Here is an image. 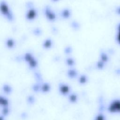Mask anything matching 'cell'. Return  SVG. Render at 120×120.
<instances>
[{
  "mask_svg": "<svg viewBox=\"0 0 120 120\" xmlns=\"http://www.w3.org/2000/svg\"><path fill=\"white\" fill-rule=\"evenodd\" d=\"M5 44L6 46L9 48H13L15 45V41L12 38H8L6 39L5 42Z\"/></svg>",
  "mask_w": 120,
  "mask_h": 120,
  "instance_id": "8fae6325",
  "label": "cell"
},
{
  "mask_svg": "<svg viewBox=\"0 0 120 120\" xmlns=\"http://www.w3.org/2000/svg\"><path fill=\"white\" fill-rule=\"evenodd\" d=\"M94 119L95 120H105L106 118L105 115H104L102 113H100L95 116Z\"/></svg>",
  "mask_w": 120,
  "mask_h": 120,
  "instance_id": "603a6c76",
  "label": "cell"
},
{
  "mask_svg": "<svg viewBox=\"0 0 120 120\" xmlns=\"http://www.w3.org/2000/svg\"><path fill=\"white\" fill-rule=\"evenodd\" d=\"M1 114L2 115H3V116H4L5 117L7 116L10 112V109H9L8 106L2 107V109H1Z\"/></svg>",
  "mask_w": 120,
  "mask_h": 120,
  "instance_id": "d6986e66",
  "label": "cell"
},
{
  "mask_svg": "<svg viewBox=\"0 0 120 120\" xmlns=\"http://www.w3.org/2000/svg\"><path fill=\"white\" fill-rule=\"evenodd\" d=\"M41 32H42L41 30L39 28H36L33 30V33H34V35H38V36L40 35H41Z\"/></svg>",
  "mask_w": 120,
  "mask_h": 120,
  "instance_id": "484cf974",
  "label": "cell"
},
{
  "mask_svg": "<svg viewBox=\"0 0 120 120\" xmlns=\"http://www.w3.org/2000/svg\"><path fill=\"white\" fill-rule=\"evenodd\" d=\"M71 27L75 30H77L80 27L79 23L75 21L72 22L71 23Z\"/></svg>",
  "mask_w": 120,
  "mask_h": 120,
  "instance_id": "cb8c5ba5",
  "label": "cell"
},
{
  "mask_svg": "<svg viewBox=\"0 0 120 120\" xmlns=\"http://www.w3.org/2000/svg\"><path fill=\"white\" fill-rule=\"evenodd\" d=\"M2 89L3 92L7 94H10L13 90L12 87L8 84H4L2 87Z\"/></svg>",
  "mask_w": 120,
  "mask_h": 120,
  "instance_id": "4fadbf2b",
  "label": "cell"
},
{
  "mask_svg": "<svg viewBox=\"0 0 120 120\" xmlns=\"http://www.w3.org/2000/svg\"><path fill=\"white\" fill-rule=\"evenodd\" d=\"M27 102L30 105H32L35 102V98L33 95H29L27 98Z\"/></svg>",
  "mask_w": 120,
  "mask_h": 120,
  "instance_id": "7402d4cb",
  "label": "cell"
},
{
  "mask_svg": "<svg viewBox=\"0 0 120 120\" xmlns=\"http://www.w3.org/2000/svg\"><path fill=\"white\" fill-rule=\"evenodd\" d=\"M0 12L9 21L14 20V16L7 3L3 0L0 1Z\"/></svg>",
  "mask_w": 120,
  "mask_h": 120,
  "instance_id": "6da1fadb",
  "label": "cell"
},
{
  "mask_svg": "<svg viewBox=\"0 0 120 120\" xmlns=\"http://www.w3.org/2000/svg\"><path fill=\"white\" fill-rule=\"evenodd\" d=\"M78 96L76 94L74 93H72L68 95V100L71 103H75L78 100Z\"/></svg>",
  "mask_w": 120,
  "mask_h": 120,
  "instance_id": "7c38bea8",
  "label": "cell"
},
{
  "mask_svg": "<svg viewBox=\"0 0 120 120\" xmlns=\"http://www.w3.org/2000/svg\"><path fill=\"white\" fill-rule=\"evenodd\" d=\"M108 112L110 113L119 112L120 111V100L116 99L112 100L107 108Z\"/></svg>",
  "mask_w": 120,
  "mask_h": 120,
  "instance_id": "7a4b0ae2",
  "label": "cell"
},
{
  "mask_svg": "<svg viewBox=\"0 0 120 120\" xmlns=\"http://www.w3.org/2000/svg\"><path fill=\"white\" fill-rule=\"evenodd\" d=\"M60 15L64 19L68 18L71 16V11L68 8H63L60 12Z\"/></svg>",
  "mask_w": 120,
  "mask_h": 120,
  "instance_id": "8992f818",
  "label": "cell"
},
{
  "mask_svg": "<svg viewBox=\"0 0 120 120\" xmlns=\"http://www.w3.org/2000/svg\"><path fill=\"white\" fill-rule=\"evenodd\" d=\"M52 45V40L49 38L46 39L43 43L42 46L45 49H49Z\"/></svg>",
  "mask_w": 120,
  "mask_h": 120,
  "instance_id": "30bf717a",
  "label": "cell"
},
{
  "mask_svg": "<svg viewBox=\"0 0 120 120\" xmlns=\"http://www.w3.org/2000/svg\"><path fill=\"white\" fill-rule=\"evenodd\" d=\"M88 76L84 74L80 75L78 79L79 83L80 84H82V85L87 83V82H88Z\"/></svg>",
  "mask_w": 120,
  "mask_h": 120,
  "instance_id": "5bb4252c",
  "label": "cell"
},
{
  "mask_svg": "<svg viewBox=\"0 0 120 120\" xmlns=\"http://www.w3.org/2000/svg\"><path fill=\"white\" fill-rule=\"evenodd\" d=\"M64 51L66 54H70L72 52V48L70 46H67L64 48Z\"/></svg>",
  "mask_w": 120,
  "mask_h": 120,
  "instance_id": "d4e9b609",
  "label": "cell"
},
{
  "mask_svg": "<svg viewBox=\"0 0 120 120\" xmlns=\"http://www.w3.org/2000/svg\"><path fill=\"white\" fill-rule=\"evenodd\" d=\"M9 104V100L6 97L2 96V95L0 96V105L1 107L4 106H8Z\"/></svg>",
  "mask_w": 120,
  "mask_h": 120,
  "instance_id": "9c48e42d",
  "label": "cell"
},
{
  "mask_svg": "<svg viewBox=\"0 0 120 120\" xmlns=\"http://www.w3.org/2000/svg\"><path fill=\"white\" fill-rule=\"evenodd\" d=\"M66 64L70 67L73 66L75 64V60L72 57H68L65 60Z\"/></svg>",
  "mask_w": 120,
  "mask_h": 120,
  "instance_id": "ac0fdd59",
  "label": "cell"
},
{
  "mask_svg": "<svg viewBox=\"0 0 120 120\" xmlns=\"http://www.w3.org/2000/svg\"><path fill=\"white\" fill-rule=\"evenodd\" d=\"M0 119L1 120H4L5 119V116L2 115L1 114L0 115Z\"/></svg>",
  "mask_w": 120,
  "mask_h": 120,
  "instance_id": "f1b7e54d",
  "label": "cell"
},
{
  "mask_svg": "<svg viewBox=\"0 0 120 120\" xmlns=\"http://www.w3.org/2000/svg\"><path fill=\"white\" fill-rule=\"evenodd\" d=\"M38 16V11L37 9L32 7L29 8L26 11L25 15L26 19L28 21H32Z\"/></svg>",
  "mask_w": 120,
  "mask_h": 120,
  "instance_id": "3957f363",
  "label": "cell"
},
{
  "mask_svg": "<svg viewBox=\"0 0 120 120\" xmlns=\"http://www.w3.org/2000/svg\"><path fill=\"white\" fill-rule=\"evenodd\" d=\"M67 75L68 78L73 79L77 77L78 75V71L75 68H70L67 72Z\"/></svg>",
  "mask_w": 120,
  "mask_h": 120,
  "instance_id": "52a82bcc",
  "label": "cell"
},
{
  "mask_svg": "<svg viewBox=\"0 0 120 120\" xmlns=\"http://www.w3.org/2000/svg\"><path fill=\"white\" fill-rule=\"evenodd\" d=\"M34 58V57L33 56V55L31 53L29 52H26L24 55H23V59L24 60L27 62H29L30 60H31L33 58Z\"/></svg>",
  "mask_w": 120,
  "mask_h": 120,
  "instance_id": "e0dca14e",
  "label": "cell"
},
{
  "mask_svg": "<svg viewBox=\"0 0 120 120\" xmlns=\"http://www.w3.org/2000/svg\"><path fill=\"white\" fill-rule=\"evenodd\" d=\"M71 88L69 85L65 83H60L59 85V91L60 94L66 96L68 95Z\"/></svg>",
  "mask_w": 120,
  "mask_h": 120,
  "instance_id": "5b68a950",
  "label": "cell"
},
{
  "mask_svg": "<svg viewBox=\"0 0 120 120\" xmlns=\"http://www.w3.org/2000/svg\"><path fill=\"white\" fill-rule=\"evenodd\" d=\"M44 12L47 19L50 21H54L56 19V15L54 12L48 6L45 8Z\"/></svg>",
  "mask_w": 120,
  "mask_h": 120,
  "instance_id": "277c9868",
  "label": "cell"
},
{
  "mask_svg": "<svg viewBox=\"0 0 120 120\" xmlns=\"http://www.w3.org/2000/svg\"><path fill=\"white\" fill-rule=\"evenodd\" d=\"M28 66L30 68L33 69L37 67L38 66V62L37 60L35 58H33L31 60H30L28 63Z\"/></svg>",
  "mask_w": 120,
  "mask_h": 120,
  "instance_id": "9a60e30c",
  "label": "cell"
},
{
  "mask_svg": "<svg viewBox=\"0 0 120 120\" xmlns=\"http://www.w3.org/2000/svg\"><path fill=\"white\" fill-rule=\"evenodd\" d=\"M51 85L48 82H44L41 84L40 91L43 93H47L51 90Z\"/></svg>",
  "mask_w": 120,
  "mask_h": 120,
  "instance_id": "ba28073f",
  "label": "cell"
},
{
  "mask_svg": "<svg viewBox=\"0 0 120 120\" xmlns=\"http://www.w3.org/2000/svg\"><path fill=\"white\" fill-rule=\"evenodd\" d=\"M115 41L118 42V43H120V33L119 31H118L115 36Z\"/></svg>",
  "mask_w": 120,
  "mask_h": 120,
  "instance_id": "4316f807",
  "label": "cell"
},
{
  "mask_svg": "<svg viewBox=\"0 0 120 120\" xmlns=\"http://www.w3.org/2000/svg\"><path fill=\"white\" fill-rule=\"evenodd\" d=\"M100 59L101 60L105 63L108 61L109 57L105 52L102 51L100 54Z\"/></svg>",
  "mask_w": 120,
  "mask_h": 120,
  "instance_id": "2e32d148",
  "label": "cell"
},
{
  "mask_svg": "<svg viewBox=\"0 0 120 120\" xmlns=\"http://www.w3.org/2000/svg\"><path fill=\"white\" fill-rule=\"evenodd\" d=\"M105 66V63L100 60L98 61L96 64V68L98 69H102L104 68Z\"/></svg>",
  "mask_w": 120,
  "mask_h": 120,
  "instance_id": "ffe728a7",
  "label": "cell"
},
{
  "mask_svg": "<svg viewBox=\"0 0 120 120\" xmlns=\"http://www.w3.org/2000/svg\"><path fill=\"white\" fill-rule=\"evenodd\" d=\"M35 75L37 76V78L39 80H41V79H40V77H41V75H38V73H36L35 74Z\"/></svg>",
  "mask_w": 120,
  "mask_h": 120,
  "instance_id": "83f0119b",
  "label": "cell"
},
{
  "mask_svg": "<svg viewBox=\"0 0 120 120\" xmlns=\"http://www.w3.org/2000/svg\"><path fill=\"white\" fill-rule=\"evenodd\" d=\"M41 84L39 83H36L34 84L32 86V90L35 92H38L40 91Z\"/></svg>",
  "mask_w": 120,
  "mask_h": 120,
  "instance_id": "44dd1931",
  "label": "cell"
}]
</instances>
